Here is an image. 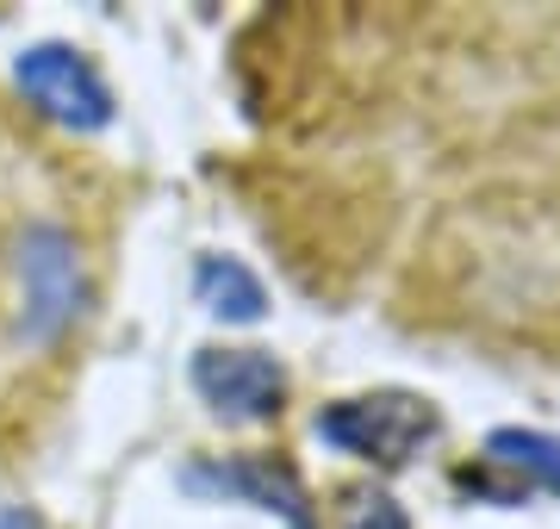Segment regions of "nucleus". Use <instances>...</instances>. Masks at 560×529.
Masks as SVG:
<instances>
[{
	"instance_id": "f257e3e1",
	"label": "nucleus",
	"mask_w": 560,
	"mask_h": 529,
	"mask_svg": "<svg viewBox=\"0 0 560 529\" xmlns=\"http://www.w3.org/2000/svg\"><path fill=\"white\" fill-rule=\"evenodd\" d=\"M13 337L25 349L57 343L62 330L75 325L88 281H81V249L75 237L50 219H32L13 237Z\"/></svg>"
},
{
	"instance_id": "6e6552de",
	"label": "nucleus",
	"mask_w": 560,
	"mask_h": 529,
	"mask_svg": "<svg viewBox=\"0 0 560 529\" xmlns=\"http://www.w3.org/2000/svg\"><path fill=\"white\" fill-rule=\"evenodd\" d=\"M337 529H411L405 524V510L386 498V492L361 486V492H342L337 505Z\"/></svg>"
},
{
	"instance_id": "423d86ee",
	"label": "nucleus",
	"mask_w": 560,
	"mask_h": 529,
	"mask_svg": "<svg viewBox=\"0 0 560 529\" xmlns=\"http://www.w3.org/2000/svg\"><path fill=\"white\" fill-rule=\"evenodd\" d=\"M480 473H511L499 486V498L511 505L517 492H555L560 498V436L548 430H492L480 455Z\"/></svg>"
},
{
	"instance_id": "f03ea898",
	"label": "nucleus",
	"mask_w": 560,
	"mask_h": 529,
	"mask_svg": "<svg viewBox=\"0 0 560 529\" xmlns=\"http://www.w3.org/2000/svg\"><path fill=\"white\" fill-rule=\"evenodd\" d=\"M436 405L418 392H361L318 411V436L342 455H361L374 468H405L423 443H436Z\"/></svg>"
},
{
	"instance_id": "0eeeda50",
	"label": "nucleus",
	"mask_w": 560,
	"mask_h": 529,
	"mask_svg": "<svg viewBox=\"0 0 560 529\" xmlns=\"http://www.w3.org/2000/svg\"><path fill=\"white\" fill-rule=\"evenodd\" d=\"M194 293H200V306L212 311V318H224V325H256L261 311H268L261 281L243 262H231V256H206V262L194 268Z\"/></svg>"
},
{
	"instance_id": "39448f33",
	"label": "nucleus",
	"mask_w": 560,
	"mask_h": 529,
	"mask_svg": "<svg viewBox=\"0 0 560 529\" xmlns=\"http://www.w3.org/2000/svg\"><path fill=\"white\" fill-rule=\"evenodd\" d=\"M180 486L212 492V498H243V505L287 517V529H312V505H305V486L293 480V468H275V461H261V455L194 461V468L180 473Z\"/></svg>"
},
{
	"instance_id": "20e7f679",
	"label": "nucleus",
	"mask_w": 560,
	"mask_h": 529,
	"mask_svg": "<svg viewBox=\"0 0 560 529\" xmlns=\"http://www.w3.org/2000/svg\"><path fill=\"white\" fill-rule=\"evenodd\" d=\"M194 392L231 424H268V418H280V399H287V367L268 349H200Z\"/></svg>"
},
{
	"instance_id": "7ed1b4c3",
	"label": "nucleus",
	"mask_w": 560,
	"mask_h": 529,
	"mask_svg": "<svg viewBox=\"0 0 560 529\" xmlns=\"http://www.w3.org/2000/svg\"><path fill=\"white\" fill-rule=\"evenodd\" d=\"M13 75H20V94L38 106L44 119L69 125V131H106L113 125V87L69 44H32Z\"/></svg>"
}]
</instances>
